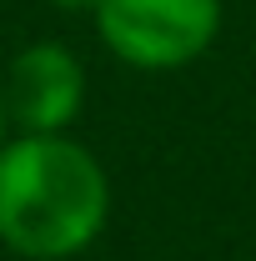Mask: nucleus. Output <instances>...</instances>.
Listing matches in <instances>:
<instances>
[{"instance_id":"nucleus-1","label":"nucleus","mask_w":256,"mask_h":261,"mask_svg":"<svg viewBox=\"0 0 256 261\" xmlns=\"http://www.w3.org/2000/svg\"><path fill=\"white\" fill-rule=\"evenodd\" d=\"M111 216L106 166L65 130H20L0 146V241L15 256H81Z\"/></svg>"},{"instance_id":"nucleus-2","label":"nucleus","mask_w":256,"mask_h":261,"mask_svg":"<svg viewBox=\"0 0 256 261\" xmlns=\"http://www.w3.org/2000/svg\"><path fill=\"white\" fill-rule=\"evenodd\" d=\"M96 35L121 65L181 70L221 35V0H96Z\"/></svg>"},{"instance_id":"nucleus-3","label":"nucleus","mask_w":256,"mask_h":261,"mask_svg":"<svg viewBox=\"0 0 256 261\" xmlns=\"http://www.w3.org/2000/svg\"><path fill=\"white\" fill-rule=\"evenodd\" d=\"M0 96H5V116L15 130L56 136V130H70V121L86 106V70L70 45L35 40L10 61Z\"/></svg>"},{"instance_id":"nucleus-4","label":"nucleus","mask_w":256,"mask_h":261,"mask_svg":"<svg viewBox=\"0 0 256 261\" xmlns=\"http://www.w3.org/2000/svg\"><path fill=\"white\" fill-rule=\"evenodd\" d=\"M56 10H96V0H50Z\"/></svg>"},{"instance_id":"nucleus-5","label":"nucleus","mask_w":256,"mask_h":261,"mask_svg":"<svg viewBox=\"0 0 256 261\" xmlns=\"http://www.w3.org/2000/svg\"><path fill=\"white\" fill-rule=\"evenodd\" d=\"M10 141V116H5V96H0V146Z\"/></svg>"}]
</instances>
